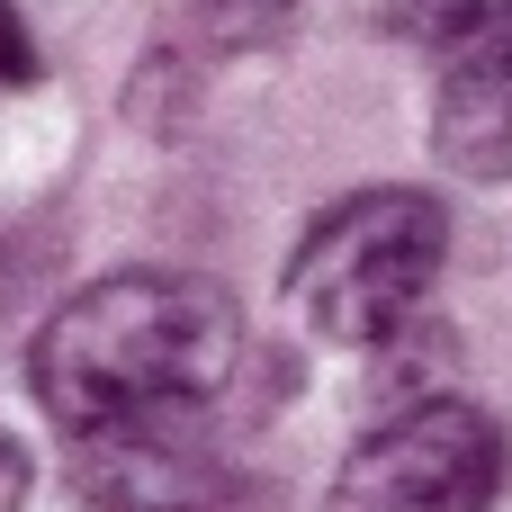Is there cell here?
<instances>
[{
  "mask_svg": "<svg viewBox=\"0 0 512 512\" xmlns=\"http://www.w3.org/2000/svg\"><path fill=\"white\" fill-rule=\"evenodd\" d=\"M18 504H27V450L0 432V512H18Z\"/></svg>",
  "mask_w": 512,
  "mask_h": 512,
  "instance_id": "52a82bcc",
  "label": "cell"
},
{
  "mask_svg": "<svg viewBox=\"0 0 512 512\" xmlns=\"http://www.w3.org/2000/svg\"><path fill=\"white\" fill-rule=\"evenodd\" d=\"M252 9H288V0H252Z\"/></svg>",
  "mask_w": 512,
  "mask_h": 512,
  "instance_id": "9c48e42d",
  "label": "cell"
},
{
  "mask_svg": "<svg viewBox=\"0 0 512 512\" xmlns=\"http://www.w3.org/2000/svg\"><path fill=\"white\" fill-rule=\"evenodd\" d=\"M432 153L459 180H512V54H450L441 63Z\"/></svg>",
  "mask_w": 512,
  "mask_h": 512,
  "instance_id": "5b68a950",
  "label": "cell"
},
{
  "mask_svg": "<svg viewBox=\"0 0 512 512\" xmlns=\"http://www.w3.org/2000/svg\"><path fill=\"white\" fill-rule=\"evenodd\" d=\"M441 261H450V207L432 189H351L297 234L288 306L324 342L378 351L423 315V297L441 288Z\"/></svg>",
  "mask_w": 512,
  "mask_h": 512,
  "instance_id": "7a4b0ae2",
  "label": "cell"
},
{
  "mask_svg": "<svg viewBox=\"0 0 512 512\" xmlns=\"http://www.w3.org/2000/svg\"><path fill=\"white\" fill-rule=\"evenodd\" d=\"M18 288H27V261L0 243V324H9V306H18Z\"/></svg>",
  "mask_w": 512,
  "mask_h": 512,
  "instance_id": "ba28073f",
  "label": "cell"
},
{
  "mask_svg": "<svg viewBox=\"0 0 512 512\" xmlns=\"http://www.w3.org/2000/svg\"><path fill=\"white\" fill-rule=\"evenodd\" d=\"M243 369V315L216 279L198 270H117L72 288L36 351V405L81 441L108 423H144V414H207Z\"/></svg>",
  "mask_w": 512,
  "mask_h": 512,
  "instance_id": "6da1fadb",
  "label": "cell"
},
{
  "mask_svg": "<svg viewBox=\"0 0 512 512\" xmlns=\"http://www.w3.org/2000/svg\"><path fill=\"white\" fill-rule=\"evenodd\" d=\"M36 72H45V54H36V36H27V9L0 0V90H18V81H36Z\"/></svg>",
  "mask_w": 512,
  "mask_h": 512,
  "instance_id": "8992f818",
  "label": "cell"
},
{
  "mask_svg": "<svg viewBox=\"0 0 512 512\" xmlns=\"http://www.w3.org/2000/svg\"><path fill=\"white\" fill-rule=\"evenodd\" d=\"M72 486L90 512H225V459L207 414H144L72 441Z\"/></svg>",
  "mask_w": 512,
  "mask_h": 512,
  "instance_id": "277c9868",
  "label": "cell"
},
{
  "mask_svg": "<svg viewBox=\"0 0 512 512\" xmlns=\"http://www.w3.org/2000/svg\"><path fill=\"white\" fill-rule=\"evenodd\" d=\"M504 432L468 396H414L378 432L351 441L324 512H495Z\"/></svg>",
  "mask_w": 512,
  "mask_h": 512,
  "instance_id": "3957f363",
  "label": "cell"
}]
</instances>
